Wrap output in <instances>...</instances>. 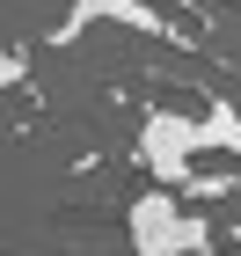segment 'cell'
Returning a JSON list of instances; mask_svg holds the SVG:
<instances>
[{"instance_id": "5", "label": "cell", "mask_w": 241, "mask_h": 256, "mask_svg": "<svg viewBox=\"0 0 241 256\" xmlns=\"http://www.w3.org/2000/svg\"><path fill=\"white\" fill-rule=\"evenodd\" d=\"M234 190H241V168H212V176L198 168V176L183 183V198H198V205H205V198H234Z\"/></svg>"}, {"instance_id": "4", "label": "cell", "mask_w": 241, "mask_h": 256, "mask_svg": "<svg viewBox=\"0 0 241 256\" xmlns=\"http://www.w3.org/2000/svg\"><path fill=\"white\" fill-rule=\"evenodd\" d=\"M205 154L241 161V102L234 96H205Z\"/></svg>"}, {"instance_id": "6", "label": "cell", "mask_w": 241, "mask_h": 256, "mask_svg": "<svg viewBox=\"0 0 241 256\" xmlns=\"http://www.w3.org/2000/svg\"><path fill=\"white\" fill-rule=\"evenodd\" d=\"M0 74H7V88H22V74H29V52H22V44H7V66H0Z\"/></svg>"}, {"instance_id": "2", "label": "cell", "mask_w": 241, "mask_h": 256, "mask_svg": "<svg viewBox=\"0 0 241 256\" xmlns=\"http://www.w3.org/2000/svg\"><path fill=\"white\" fill-rule=\"evenodd\" d=\"M198 154H205V118H190V110H168V102H154V110L139 118L132 161H139L154 183L183 190V183L198 176Z\"/></svg>"}, {"instance_id": "1", "label": "cell", "mask_w": 241, "mask_h": 256, "mask_svg": "<svg viewBox=\"0 0 241 256\" xmlns=\"http://www.w3.org/2000/svg\"><path fill=\"white\" fill-rule=\"evenodd\" d=\"M124 234H132V256H205L220 242L212 220L190 212V198L168 190V183H154V190H139L124 205Z\"/></svg>"}, {"instance_id": "3", "label": "cell", "mask_w": 241, "mask_h": 256, "mask_svg": "<svg viewBox=\"0 0 241 256\" xmlns=\"http://www.w3.org/2000/svg\"><path fill=\"white\" fill-rule=\"evenodd\" d=\"M88 22H117V30H139V37H154V44H198L168 8H154V0H73V8L51 22V44H80Z\"/></svg>"}]
</instances>
